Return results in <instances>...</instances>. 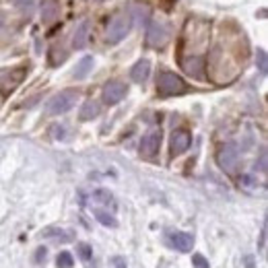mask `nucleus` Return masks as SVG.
Masks as SVG:
<instances>
[{"label":"nucleus","mask_w":268,"mask_h":268,"mask_svg":"<svg viewBox=\"0 0 268 268\" xmlns=\"http://www.w3.org/2000/svg\"><path fill=\"white\" fill-rule=\"evenodd\" d=\"M76 99H78V91H74V89H66V91H60L58 95H54L52 99H49L46 112L49 116L66 114V112H71L73 107L76 105Z\"/></svg>","instance_id":"nucleus-1"},{"label":"nucleus","mask_w":268,"mask_h":268,"mask_svg":"<svg viewBox=\"0 0 268 268\" xmlns=\"http://www.w3.org/2000/svg\"><path fill=\"white\" fill-rule=\"evenodd\" d=\"M130 27H132V19L130 15H116L110 25H107V44H118V42H122V39L128 35V31H130Z\"/></svg>","instance_id":"nucleus-2"},{"label":"nucleus","mask_w":268,"mask_h":268,"mask_svg":"<svg viewBox=\"0 0 268 268\" xmlns=\"http://www.w3.org/2000/svg\"><path fill=\"white\" fill-rule=\"evenodd\" d=\"M157 89L163 97L182 95L186 91V83L175 73H161L159 74V81H157Z\"/></svg>","instance_id":"nucleus-3"},{"label":"nucleus","mask_w":268,"mask_h":268,"mask_svg":"<svg viewBox=\"0 0 268 268\" xmlns=\"http://www.w3.org/2000/svg\"><path fill=\"white\" fill-rule=\"evenodd\" d=\"M217 163L223 171L233 173L237 170V163H240V155H237V148L233 145H223L217 151Z\"/></svg>","instance_id":"nucleus-4"},{"label":"nucleus","mask_w":268,"mask_h":268,"mask_svg":"<svg viewBox=\"0 0 268 268\" xmlns=\"http://www.w3.org/2000/svg\"><path fill=\"white\" fill-rule=\"evenodd\" d=\"M170 39V31L163 23H148L146 29V44L151 48H163L165 42Z\"/></svg>","instance_id":"nucleus-5"},{"label":"nucleus","mask_w":268,"mask_h":268,"mask_svg":"<svg viewBox=\"0 0 268 268\" xmlns=\"http://www.w3.org/2000/svg\"><path fill=\"white\" fill-rule=\"evenodd\" d=\"M126 95V85L122 81H110L103 85V101L107 105H116L118 101H122Z\"/></svg>","instance_id":"nucleus-6"},{"label":"nucleus","mask_w":268,"mask_h":268,"mask_svg":"<svg viewBox=\"0 0 268 268\" xmlns=\"http://www.w3.org/2000/svg\"><path fill=\"white\" fill-rule=\"evenodd\" d=\"M159 146H161V130H151L148 134H145L141 143V155L146 159H153L159 153Z\"/></svg>","instance_id":"nucleus-7"},{"label":"nucleus","mask_w":268,"mask_h":268,"mask_svg":"<svg viewBox=\"0 0 268 268\" xmlns=\"http://www.w3.org/2000/svg\"><path fill=\"white\" fill-rule=\"evenodd\" d=\"M25 71L27 68L25 66H21V68H15V71H4L2 74H0V83H4L6 81V85H2L0 87V91H2L4 95H8L13 91V89L23 81V76H25Z\"/></svg>","instance_id":"nucleus-8"},{"label":"nucleus","mask_w":268,"mask_h":268,"mask_svg":"<svg viewBox=\"0 0 268 268\" xmlns=\"http://www.w3.org/2000/svg\"><path fill=\"white\" fill-rule=\"evenodd\" d=\"M192 145V134L188 130H175L171 134L170 141V151L171 155H182L184 151H188V146Z\"/></svg>","instance_id":"nucleus-9"},{"label":"nucleus","mask_w":268,"mask_h":268,"mask_svg":"<svg viewBox=\"0 0 268 268\" xmlns=\"http://www.w3.org/2000/svg\"><path fill=\"white\" fill-rule=\"evenodd\" d=\"M182 68L194 78H204V60L200 56H188L182 60Z\"/></svg>","instance_id":"nucleus-10"},{"label":"nucleus","mask_w":268,"mask_h":268,"mask_svg":"<svg viewBox=\"0 0 268 268\" xmlns=\"http://www.w3.org/2000/svg\"><path fill=\"white\" fill-rule=\"evenodd\" d=\"M170 242L175 247L177 252H190L192 245H194V237L190 233H184V231H175L170 235Z\"/></svg>","instance_id":"nucleus-11"},{"label":"nucleus","mask_w":268,"mask_h":268,"mask_svg":"<svg viewBox=\"0 0 268 268\" xmlns=\"http://www.w3.org/2000/svg\"><path fill=\"white\" fill-rule=\"evenodd\" d=\"M148 74H151V62L148 60H138L132 68H130V78L134 83H145L146 78H148Z\"/></svg>","instance_id":"nucleus-12"},{"label":"nucleus","mask_w":268,"mask_h":268,"mask_svg":"<svg viewBox=\"0 0 268 268\" xmlns=\"http://www.w3.org/2000/svg\"><path fill=\"white\" fill-rule=\"evenodd\" d=\"M89 21H83L81 25L76 27V31H74V37H73V46L74 49H83L87 46V39H89Z\"/></svg>","instance_id":"nucleus-13"},{"label":"nucleus","mask_w":268,"mask_h":268,"mask_svg":"<svg viewBox=\"0 0 268 268\" xmlns=\"http://www.w3.org/2000/svg\"><path fill=\"white\" fill-rule=\"evenodd\" d=\"M99 112H101V107H99V103L93 101V99H89V101L83 103L81 112H78V118H81L83 122H87V120H93V118H97Z\"/></svg>","instance_id":"nucleus-14"},{"label":"nucleus","mask_w":268,"mask_h":268,"mask_svg":"<svg viewBox=\"0 0 268 268\" xmlns=\"http://www.w3.org/2000/svg\"><path fill=\"white\" fill-rule=\"evenodd\" d=\"M91 202L93 204H103V206H107V208H116V200H114V196L107 192V190H95L93 194H91Z\"/></svg>","instance_id":"nucleus-15"},{"label":"nucleus","mask_w":268,"mask_h":268,"mask_svg":"<svg viewBox=\"0 0 268 268\" xmlns=\"http://www.w3.org/2000/svg\"><path fill=\"white\" fill-rule=\"evenodd\" d=\"M91 68H93V56H85V58H81L78 60V64H76V68H74V78H85L89 73H91Z\"/></svg>","instance_id":"nucleus-16"},{"label":"nucleus","mask_w":268,"mask_h":268,"mask_svg":"<svg viewBox=\"0 0 268 268\" xmlns=\"http://www.w3.org/2000/svg\"><path fill=\"white\" fill-rule=\"evenodd\" d=\"M56 17H58V4H56V0H46L44 8H42V21H44V23H52V21H56Z\"/></svg>","instance_id":"nucleus-17"},{"label":"nucleus","mask_w":268,"mask_h":268,"mask_svg":"<svg viewBox=\"0 0 268 268\" xmlns=\"http://www.w3.org/2000/svg\"><path fill=\"white\" fill-rule=\"evenodd\" d=\"M95 219L101 223V225H105V227H118V219H116V217L112 213L101 211V208H95Z\"/></svg>","instance_id":"nucleus-18"},{"label":"nucleus","mask_w":268,"mask_h":268,"mask_svg":"<svg viewBox=\"0 0 268 268\" xmlns=\"http://www.w3.org/2000/svg\"><path fill=\"white\" fill-rule=\"evenodd\" d=\"M130 19H134L138 25H143L146 19H148V8H146V4H134V6H132V17H130Z\"/></svg>","instance_id":"nucleus-19"},{"label":"nucleus","mask_w":268,"mask_h":268,"mask_svg":"<svg viewBox=\"0 0 268 268\" xmlns=\"http://www.w3.org/2000/svg\"><path fill=\"white\" fill-rule=\"evenodd\" d=\"M256 64H258V71H260L262 74L268 73V58H266V52H264V49H258V54H256Z\"/></svg>","instance_id":"nucleus-20"},{"label":"nucleus","mask_w":268,"mask_h":268,"mask_svg":"<svg viewBox=\"0 0 268 268\" xmlns=\"http://www.w3.org/2000/svg\"><path fill=\"white\" fill-rule=\"evenodd\" d=\"M74 260H73V254L71 252H62L58 254V268H73Z\"/></svg>","instance_id":"nucleus-21"},{"label":"nucleus","mask_w":268,"mask_h":268,"mask_svg":"<svg viewBox=\"0 0 268 268\" xmlns=\"http://www.w3.org/2000/svg\"><path fill=\"white\" fill-rule=\"evenodd\" d=\"M44 237H58V240L68 242L73 235H71V233H66V231H62V229H48V231H44Z\"/></svg>","instance_id":"nucleus-22"},{"label":"nucleus","mask_w":268,"mask_h":268,"mask_svg":"<svg viewBox=\"0 0 268 268\" xmlns=\"http://www.w3.org/2000/svg\"><path fill=\"white\" fill-rule=\"evenodd\" d=\"M78 254H81V258H83L85 262H89V260H91V256H93L91 247H89L87 244H78Z\"/></svg>","instance_id":"nucleus-23"},{"label":"nucleus","mask_w":268,"mask_h":268,"mask_svg":"<svg viewBox=\"0 0 268 268\" xmlns=\"http://www.w3.org/2000/svg\"><path fill=\"white\" fill-rule=\"evenodd\" d=\"M192 264H194L196 268H208V260H206L202 254H194V256H192Z\"/></svg>","instance_id":"nucleus-24"},{"label":"nucleus","mask_w":268,"mask_h":268,"mask_svg":"<svg viewBox=\"0 0 268 268\" xmlns=\"http://www.w3.org/2000/svg\"><path fill=\"white\" fill-rule=\"evenodd\" d=\"M46 254H48V250H46L44 245H42V247H37L35 254H33V262H35V264H42V262L46 260Z\"/></svg>","instance_id":"nucleus-25"},{"label":"nucleus","mask_w":268,"mask_h":268,"mask_svg":"<svg viewBox=\"0 0 268 268\" xmlns=\"http://www.w3.org/2000/svg\"><path fill=\"white\" fill-rule=\"evenodd\" d=\"M13 4L19 6V8H29L33 4V0H13Z\"/></svg>","instance_id":"nucleus-26"},{"label":"nucleus","mask_w":268,"mask_h":268,"mask_svg":"<svg viewBox=\"0 0 268 268\" xmlns=\"http://www.w3.org/2000/svg\"><path fill=\"white\" fill-rule=\"evenodd\" d=\"M114 266H116V268H126V262H124V258L116 256V258H114Z\"/></svg>","instance_id":"nucleus-27"},{"label":"nucleus","mask_w":268,"mask_h":268,"mask_svg":"<svg viewBox=\"0 0 268 268\" xmlns=\"http://www.w3.org/2000/svg\"><path fill=\"white\" fill-rule=\"evenodd\" d=\"M161 2H163V6H165V8H171V6L177 2V0H161Z\"/></svg>","instance_id":"nucleus-28"},{"label":"nucleus","mask_w":268,"mask_h":268,"mask_svg":"<svg viewBox=\"0 0 268 268\" xmlns=\"http://www.w3.org/2000/svg\"><path fill=\"white\" fill-rule=\"evenodd\" d=\"M245 268H254V258L252 256L245 258Z\"/></svg>","instance_id":"nucleus-29"},{"label":"nucleus","mask_w":268,"mask_h":268,"mask_svg":"<svg viewBox=\"0 0 268 268\" xmlns=\"http://www.w3.org/2000/svg\"><path fill=\"white\" fill-rule=\"evenodd\" d=\"M264 245H266V229H262V237H260V247L264 250Z\"/></svg>","instance_id":"nucleus-30"}]
</instances>
